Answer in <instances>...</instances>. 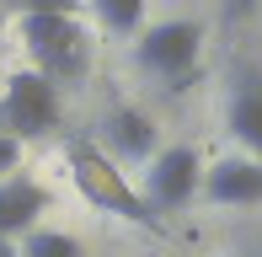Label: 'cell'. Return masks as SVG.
Segmentation results:
<instances>
[{
	"label": "cell",
	"instance_id": "6da1fadb",
	"mask_svg": "<svg viewBox=\"0 0 262 257\" xmlns=\"http://www.w3.org/2000/svg\"><path fill=\"white\" fill-rule=\"evenodd\" d=\"M70 177L86 193V204H97L102 215H118V220H128V225H145V230H166V220L139 198V188H128L118 161H107V150L75 139V145H70Z\"/></svg>",
	"mask_w": 262,
	"mask_h": 257
},
{
	"label": "cell",
	"instance_id": "7a4b0ae2",
	"mask_svg": "<svg viewBox=\"0 0 262 257\" xmlns=\"http://www.w3.org/2000/svg\"><path fill=\"white\" fill-rule=\"evenodd\" d=\"M21 43L43 80L64 86L91 70V32L75 16H21Z\"/></svg>",
	"mask_w": 262,
	"mask_h": 257
},
{
	"label": "cell",
	"instance_id": "3957f363",
	"mask_svg": "<svg viewBox=\"0 0 262 257\" xmlns=\"http://www.w3.org/2000/svg\"><path fill=\"white\" fill-rule=\"evenodd\" d=\"M198 54H204V27L198 22H156L139 32L134 59L139 70H150L156 80H166L171 91H182L198 75Z\"/></svg>",
	"mask_w": 262,
	"mask_h": 257
},
{
	"label": "cell",
	"instance_id": "277c9868",
	"mask_svg": "<svg viewBox=\"0 0 262 257\" xmlns=\"http://www.w3.org/2000/svg\"><path fill=\"white\" fill-rule=\"evenodd\" d=\"M59 113H64L59 86L38 70H16L0 91V134L11 139H43L49 128H59Z\"/></svg>",
	"mask_w": 262,
	"mask_h": 257
},
{
	"label": "cell",
	"instance_id": "5b68a950",
	"mask_svg": "<svg viewBox=\"0 0 262 257\" xmlns=\"http://www.w3.org/2000/svg\"><path fill=\"white\" fill-rule=\"evenodd\" d=\"M198 182H204V161H198L193 145H166L150 156V172H145V204L156 209V215H171V209H182L187 198L198 193Z\"/></svg>",
	"mask_w": 262,
	"mask_h": 257
},
{
	"label": "cell",
	"instance_id": "8992f818",
	"mask_svg": "<svg viewBox=\"0 0 262 257\" xmlns=\"http://www.w3.org/2000/svg\"><path fill=\"white\" fill-rule=\"evenodd\" d=\"M198 193L209 204H225V209H252L262 204V161L257 156H225L214 161L198 182Z\"/></svg>",
	"mask_w": 262,
	"mask_h": 257
},
{
	"label": "cell",
	"instance_id": "52a82bcc",
	"mask_svg": "<svg viewBox=\"0 0 262 257\" xmlns=\"http://www.w3.org/2000/svg\"><path fill=\"white\" fill-rule=\"evenodd\" d=\"M49 209V188L32 177H0V241L27 236L38 215Z\"/></svg>",
	"mask_w": 262,
	"mask_h": 257
},
{
	"label": "cell",
	"instance_id": "ba28073f",
	"mask_svg": "<svg viewBox=\"0 0 262 257\" xmlns=\"http://www.w3.org/2000/svg\"><path fill=\"white\" fill-rule=\"evenodd\" d=\"M225 123H230V134L262 161V70H241V75H235Z\"/></svg>",
	"mask_w": 262,
	"mask_h": 257
},
{
	"label": "cell",
	"instance_id": "9c48e42d",
	"mask_svg": "<svg viewBox=\"0 0 262 257\" xmlns=\"http://www.w3.org/2000/svg\"><path fill=\"white\" fill-rule=\"evenodd\" d=\"M102 134H107V150H113L107 161H150L161 150L156 145V123L139 108H113L107 123H102Z\"/></svg>",
	"mask_w": 262,
	"mask_h": 257
},
{
	"label": "cell",
	"instance_id": "30bf717a",
	"mask_svg": "<svg viewBox=\"0 0 262 257\" xmlns=\"http://www.w3.org/2000/svg\"><path fill=\"white\" fill-rule=\"evenodd\" d=\"M16 257H86L75 236H64V230H49V225H32L27 236H21Z\"/></svg>",
	"mask_w": 262,
	"mask_h": 257
},
{
	"label": "cell",
	"instance_id": "8fae6325",
	"mask_svg": "<svg viewBox=\"0 0 262 257\" xmlns=\"http://www.w3.org/2000/svg\"><path fill=\"white\" fill-rule=\"evenodd\" d=\"M91 11H97V22L107 32H118V38L139 32V22H145V0H91Z\"/></svg>",
	"mask_w": 262,
	"mask_h": 257
},
{
	"label": "cell",
	"instance_id": "7c38bea8",
	"mask_svg": "<svg viewBox=\"0 0 262 257\" xmlns=\"http://www.w3.org/2000/svg\"><path fill=\"white\" fill-rule=\"evenodd\" d=\"M21 16H75L80 0H11Z\"/></svg>",
	"mask_w": 262,
	"mask_h": 257
},
{
	"label": "cell",
	"instance_id": "4fadbf2b",
	"mask_svg": "<svg viewBox=\"0 0 262 257\" xmlns=\"http://www.w3.org/2000/svg\"><path fill=\"white\" fill-rule=\"evenodd\" d=\"M16 161H21V139L0 134V177H11V172H16Z\"/></svg>",
	"mask_w": 262,
	"mask_h": 257
},
{
	"label": "cell",
	"instance_id": "5bb4252c",
	"mask_svg": "<svg viewBox=\"0 0 262 257\" xmlns=\"http://www.w3.org/2000/svg\"><path fill=\"white\" fill-rule=\"evenodd\" d=\"M257 6H262V0H225V11H230V16H252Z\"/></svg>",
	"mask_w": 262,
	"mask_h": 257
},
{
	"label": "cell",
	"instance_id": "9a60e30c",
	"mask_svg": "<svg viewBox=\"0 0 262 257\" xmlns=\"http://www.w3.org/2000/svg\"><path fill=\"white\" fill-rule=\"evenodd\" d=\"M0 257H16V247H11V241H0Z\"/></svg>",
	"mask_w": 262,
	"mask_h": 257
}]
</instances>
